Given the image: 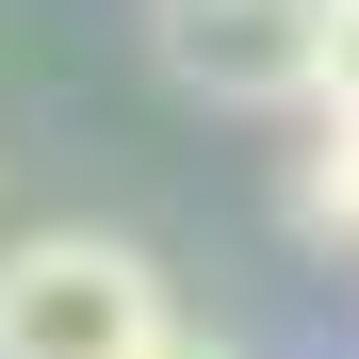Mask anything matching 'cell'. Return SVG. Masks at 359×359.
<instances>
[{
    "instance_id": "cell-4",
    "label": "cell",
    "mask_w": 359,
    "mask_h": 359,
    "mask_svg": "<svg viewBox=\"0 0 359 359\" xmlns=\"http://www.w3.org/2000/svg\"><path fill=\"white\" fill-rule=\"evenodd\" d=\"M311 114L359 131V0H327V49H311Z\"/></svg>"
},
{
    "instance_id": "cell-1",
    "label": "cell",
    "mask_w": 359,
    "mask_h": 359,
    "mask_svg": "<svg viewBox=\"0 0 359 359\" xmlns=\"http://www.w3.org/2000/svg\"><path fill=\"white\" fill-rule=\"evenodd\" d=\"M180 294L114 229H17L0 245V359H163Z\"/></svg>"
},
{
    "instance_id": "cell-3",
    "label": "cell",
    "mask_w": 359,
    "mask_h": 359,
    "mask_svg": "<svg viewBox=\"0 0 359 359\" xmlns=\"http://www.w3.org/2000/svg\"><path fill=\"white\" fill-rule=\"evenodd\" d=\"M294 229H311V245H359V131L343 114L311 131V163H294Z\"/></svg>"
},
{
    "instance_id": "cell-5",
    "label": "cell",
    "mask_w": 359,
    "mask_h": 359,
    "mask_svg": "<svg viewBox=\"0 0 359 359\" xmlns=\"http://www.w3.org/2000/svg\"><path fill=\"white\" fill-rule=\"evenodd\" d=\"M163 359H229V343H196V327H180V343H163Z\"/></svg>"
},
{
    "instance_id": "cell-2",
    "label": "cell",
    "mask_w": 359,
    "mask_h": 359,
    "mask_svg": "<svg viewBox=\"0 0 359 359\" xmlns=\"http://www.w3.org/2000/svg\"><path fill=\"white\" fill-rule=\"evenodd\" d=\"M147 49L196 98L262 114V98H311V49H327V0H147Z\"/></svg>"
}]
</instances>
